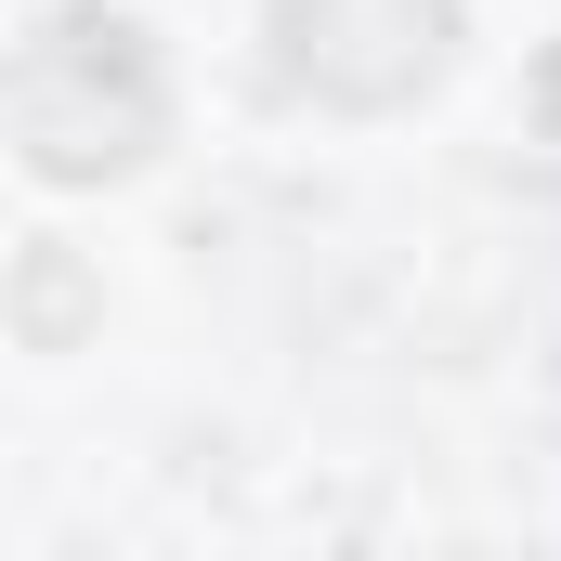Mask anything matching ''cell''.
I'll use <instances>...</instances> for the list:
<instances>
[{
	"instance_id": "1",
	"label": "cell",
	"mask_w": 561,
	"mask_h": 561,
	"mask_svg": "<svg viewBox=\"0 0 561 561\" xmlns=\"http://www.w3.org/2000/svg\"><path fill=\"white\" fill-rule=\"evenodd\" d=\"M0 118H13V157L39 183H131L144 157L170 144V53L144 39L131 13L66 0V13L26 26Z\"/></svg>"
},
{
	"instance_id": "2",
	"label": "cell",
	"mask_w": 561,
	"mask_h": 561,
	"mask_svg": "<svg viewBox=\"0 0 561 561\" xmlns=\"http://www.w3.org/2000/svg\"><path fill=\"white\" fill-rule=\"evenodd\" d=\"M275 79L340 105V118H392L457 66V0H275L262 13Z\"/></svg>"
},
{
	"instance_id": "3",
	"label": "cell",
	"mask_w": 561,
	"mask_h": 561,
	"mask_svg": "<svg viewBox=\"0 0 561 561\" xmlns=\"http://www.w3.org/2000/svg\"><path fill=\"white\" fill-rule=\"evenodd\" d=\"M79 313H92V300H79V262H66V249H26V275H13V327H26V353H66Z\"/></svg>"
},
{
	"instance_id": "4",
	"label": "cell",
	"mask_w": 561,
	"mask_h": 561,
	"mask_svg": "<svg viewBox=\"0 0 561 561\" xmlns=\"http://www.w3.org/2000/svg\"><path fill=\"white\" fill-rule=\"evenodd\" d=\"M536 105H549V131H561V53H549V66H536Z\"/></svg>"
}]
</instances>
